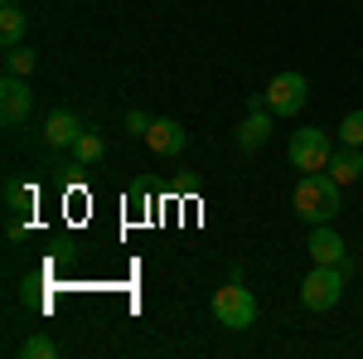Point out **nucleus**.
Wrapping results in <instances>:
<instances>
[{
	"instance_id": "0eeeda50",
	"label": "nucleus",
	"mask_w": 363,
	"mask_h": 359,
	"mask_svg": "<svg viewBox=\"0 0 363 359\" xmlns=\"http://www.w3.org/2000/svg\"><path fill=\"white\" fill-rule=\"evenodd\" d=\"M189 146V132H184V122H174V117H155L150 122V132H145V151H155V156H179Z\"/></svg>"
},
{
	"instance_id": "1a4fd4ad",
	"label": "nucleus",
	"mask_w": 363,
	"mask_h": 359,
	"mask_svg": "<svg viewBox=\"0 0 363 359\" xmlns=\"http://www.w3.org/2000/svg\"><path fill=\"white\" fill-rule=\"evenodd\" d=\"M83 132H87V127L68 107H58V112H49V117H44V141H49L54 151H73V141L83 136Z\"/></svg>"
},
{
	"instance_id": "f3484780",
	"label": "nucleus",
	"mask_w": 363,
	"mask_h": 359,
	"mask_svg": "<svg viewBox=\"0 0 363 359\" xmlns=\"http://www.w3.org/2000/svg\"><path fill=\"white\" fill-rule=\"evenodd\" d=\"M339 141H344V146H363V112H349V117L339 122Z\"/></svg>"
},
{
	"instance_id": "ddd939ff",
	"label": "nucleus",
	"mask_w": 363,
	"mask_h": 359,
	"mask_svg": "<svg viewBox=\"0 0 363 359\" xmlns=\"http://www.w3.org/2000/svg\"><path fill=\"white\" fill-rule=\"evenodd\" d=\"M34 199H39V190L29 180H5V209L10 214H34Z\"/></svg>"
},
{
	"instance_id": "f257e3e1",
	"label": "nucleus",
	"mask_w": 363,
	"mask_h": 359,
	"mask_svg": "<svg viewBox=\"0 0 363 359\" xmlns=\"http://www.w3.org/2000/svg\"><path fill=\"white\" fill-rule=\"evenodd\" d=\"M339 190H344V185H339L330 170H310L306 180L296 185V214H301L310 228H315V223H335L339 209H344V204H339Z\"/></svg>"
},
{
	"instance_id": "dca6fc26",
	"label": "nucleus",
	"mask_w": 363,
	"mask_h": 359,
	"mask_svg": "<svg viewBox=\"0 0 363 359\" xmlns=\"http://www.w3.org/2000/svg\"><path fill=\"white\" fill-rule=\"evenodd\" d=\"M20 359H58V345L49 335H29L25 345H20Z\"/></svg>"
},
{
	"instance_id": "423d86ee",
	"label": "nucleus",
	"mask_w": 363,
	"mask_h": 359,
	"mask_svg": "<svg viewBox=\"0 0 363 359\" xmlns=\"http://www.w3.org/2000/svg\"><path fill=\"white\" fill-rule=\"evenodd\" d=\"M29 112H34L29 78H15V73H5V83H0V122H5V127H25Z\"/></svg>"
},
{
	"instance_id": "7ed1b4c3",
	"label": "nucleus",
	"mask_w": 363,
	"mask_h": 359,
	"mask_svg": "<svg viewBox=\"0 0 363 359\" xmlns=\"http://www.w3.org/2000/svg\"><path fill=\"white\" fill-rule=\"evenodd\" d=\"M344 282H349V272L344 267H325V262H315L306 272V282H301V306L306 311H335L339 296H344Z\"/></svg>"
},
{
	"instance_id": "f03ea898",
	"label": "nucleus",
	"mask_w": 363,
	"mask_h": 359,
	"mask_svg": "<svg viewBox=\"0 0 363 359\" xmlns=\"http://www.w3.org/2000/svg\"><path fill=\"white\" fill-rule=\"evenodd\" d=\"M213 321H218L223 331H252V326H257V296H252L238 277L213 291Z\"/></svg>"
},
{
	"instance_id": "f8f14e48",
	"label": "nucleus",
	"mask_w": 363,
	"mask_h": 359,
	"mask_svg": "<svg viewBox=\"0 0 363 359\" xmlns=\"http://www.w3.org/2000/svg\"><path fill=\"white\" fill-rule=\"evenodd\" d=\"M68 156H73V166H97V161H102V156H107V141L97 136V132H83V136L73 141V151H68Z\"/></svg>"
},
{
	"instance_id": "4468645a",
	"label": "nucleus",
	"mask_w": 363,
	"mask_h": 359,
	"mask_svg": "<svg viewBox=\"0 0 363 359\" xmlns=\"http://www.w3.org/2000/svg\"><path fill=\"white\" fill-rule=\"evenodd\" d=\"M0 44H25V10L20 5H0Z\"/></svg>"
},
{
	"instance_id": "6ab92c4d",
	"label": "nucleus",
	"mask_w": 363,
	"mask_h": 359,
	"mask_svg": "<svg viewBox=\"0 0 363 359\" xmlns=\"http://www.w3.org/2000/svg\"><path fill=\"white\" fill-rule=\"evenodd\" d=\"M5 5H15V0H5Z\"/></svg>"
},
{
	"instance_id": "2eb2a0df",
	"label": "nucleus",
	"mask_w": 363,
	"mask_h": 359,
	"mask_svg": "<svg viewBox=\"0 0 363 359\" xmlns=\"http://www.w3.org/2000/svg\"><path fill=\"white\" fill-rule=\"evenodd\" d=\"M34 63H39V54H34L29 44H10V49H5V73H15V78H29Z\"/></svg>"
},
{
	"instance_id": "39448f33",
	"label": "nucleus",
	"mask_w": 363,
	"mask_h": 359,
	"mask_svg": "<svg viewBox=\"0 0 363 359\" xmlns=\"http://www.w3.org/2000/svg\"><path fill=\"white\" fill-rule=\"evenodd\" d=\"M262 97H267L272 117H301V107H306V97H310V83H306V73L286 68V73H277V78L267 83Z\"/></svg>"
},
{
	"instance_id": "9b49d317",
	"label": "nucleus",
	"mask_w": 363,
	"mask_h": 359,
	"mask_svg": "<svg viewBox=\"0 0 363 359\" xmlns=\"http://www.w3.org/2000/svg\"><path fill=\"white\" fill-rule=\"evenodd\" d=\"M330 175H335L339 185H354V180H359L363 175V146H344V141H339L335 146V156H330Z\"/></svg>"
},
{
	"instance_id": "9d476101",
	"label": "nucleus",
	"mask_w": 363,
	"mask_h": 359,
	"mask_svg": "<svg viewBox=\"0 0 363 359\" xmlns=\"http://www.w3.org/2000/svg\"><path fill=\"white\" fill-rule=\"evenodd\" d=\"M267 136H272V107H252L242 117V127H238V146L257 151V146H267Z\"/></svg>"
},
{
	"instance_id": "20e7f679",
	"label": "nucleus",
	"mask_w": 363,
	"mask_h": 359,
	"mask_svg": "<svg viewBox=\"0 0 363 359\" xmlns=\"http://www.w3.org/2000/svg\"><path fill=\"white\" fill-rule=\"evenodd\" d=\"M291 166L296 170H325L330 166V156H335V141H330V132L325 127H301V132H291Z\"/></svg>"
},
{
	"instance_id": "a211bd4d",
	"label": "nucleus",
	"mask_w": 363,
	"mask_h": 359,
	"mask_svg": "<svg viewBox=\"0 0 363 359\" xmlns=\"http://www.w3.org/2000/svg\"><path fill=\"white\" fill-rule=\"evenodd\" d=\"M150 122H155V117H145V112H126V132H131L136 141H145V132H150Z\"/></svg>"
},
{
	"instance_id": "6e6552de",
	"label": "nucleus",
	"mask_w": 363,
	"mask_h": 359,
	"mask_svg": "<svg viewBox=\"0 0 363 359\" xmlns=\"http://www.w3.org/2000/svg\"><path fill=\"white\" fill-rule=\"evenodd\" d=\"M306 252H310V262H325V267H339V262L349 257V252H344V238H339L330 223H315V228H310Z\"/></svg>"
}]
</instances>
